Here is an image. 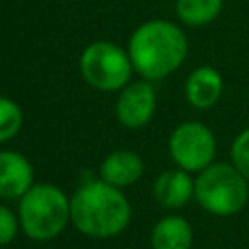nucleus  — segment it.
<instances>
[{"label":"nucleus","instance_id":"9d476101","mask_svg":"<svg viewBox=\"0 0 249 249\" xmlns=\"http://www.w3.org/2000/svg\"><path fill=\"white\" fill-rule=\"evenodd\" d=\"M154 196L163 208H181L195 196V181L185 169H167L154 183Z\"/></svg>","mask_w":249,"mask_h":249},{"label":"nucleus","instance_id":"0eeeda50","mask_svg":"<svg viewBox=\"0 0 249 249\" xmlns=\"http://www.w3.org/2000/svg\"><path fill=\"white\" fill-rule=\"evenodd\" d=\"M156 111V89L150 80H138L126 84L117 99L115 113L123 126L140 128L144 126Z\"/></svg>","mask_w":249,"mask_h":249},{"label":"nucleus","instance_id":"4468645a","mask_svg":"<svg viewBox=\"0 0 249 249\" xmlns=\"http://www.w3.org/2000/svg\"><path fill=\"white\" fill-rule=\"evenodd\" d=\"M23 123V113L19 109V105L10 99L0 95V144L12 140Z\"/></svg>","mask_w":249,"mask_h":249},{"label":"nucleus","instance_id":"423d86ee","mask_svg":"<svg viewBox=\"0 0 249 249\" xmlns=\"http://www.w3.org/2000/svg\"><path fill=\"white\" fill-rule=\"evenodd\" d=\"M216 154V140L212 130L196 121L181 123L169 136V156L177 167L185 171H202Z\"/></svg>","mask_w":249,"mask_h":249},{"label":"nucleus","instance_id":"2eb2a0df","mask_svg":"<svg viewBox=\"0 0 249 249\" xmlns=\"http://www.w3.org/2000/svg\"><path fill=\"white\" fill-rule=\"evenodd\" d=\"M231 161L235 169L249 181V128L235 136L231 144Z\"/></svg>","mask_w":249,"mask_h":249},{"label":"nucleus","instance_id":"dca6fc26","mask_svg":"<svg viewBox=\"0 0 249 249\" xmlns=\"http://www.w3.org/2000/svg\"><path fill=\"white\" fill-rule=\"evenodd\" d=\"M19 228V218L4 204H0V245H8L14 241Z\"/></svg>","mask_w":249,"mask_h":249},{"label":"nucleus","instance_id":"20e7f679","mask_svg":"<svg viewBox=\"0 0 249 249\" xmlns=\"http://www.w3.org/2000/svg\"><path fill=\"white\" fill-rule=\"evenodd\" d=\"M249 196L247 179L228 163H210L195 179L196 202L214 216L237 214Z\"/></svg>","mask_w":249,"mask_h":249},{"label":"nucleus","instance_id":"f03ea898","mask_svg":"<svg viewBox=\"0 0 249 249\" xmlns=\"http://www.w3.org/2000/svg\"><path fill=\"white\" fill-rule=\"evenodd\" d=\"M132 68L150 82L175 72L187 56L185 33L171 21L150 19L140 23L128 39Z\"/></svg>","mask_w":249,"mask_h":249},{"label":"nucleus","instance_id":"f8f14e48","mask_svg":"<svg viewBox=\"0 0 249 249\" xmlns=\"http://www.w3.org/2000/svg\"><path fill=\"white\" fill-rule=\"evenodd\" d=\"M152 249H191L193 230L191 224L181 216H165L156 222L150 233Z\"/></svg>","mask_w":249,"mask_h":249},{"label":"nucleus","instance_id":"39448f33","mask_svg":"<svg viewBox=\"0 0 249 249\" xmlns=\"http://www.w3.org/2000/svg\"><path fill=\"white\" fill-rule=\"evenodd\" d=\"M128 51L111 41H95L88 45L80 56V72L84 80L101 91H121L132 74Z\"/></svg>","mask_w":249,"mask_h":249},{"label":"nucleus","instance_id":"ddd939ff","mask_svg":"<svg viewBox=\"0 0 249 249\" xmlns=\"http://www.w3.org/2000/svg\"><path fill=\"white\" fill-rule=\"evenodd\" d=\"M224 0H177V18L191 27H200L210 23L222 10Z\"/></svg>","mask_w":249,"mask_h":249},{"label":"nucleus","instance_id":"f257e3e1","mask_svg":"<svg viewBox=\"0 0 249 249\" xmlns=\"http://www.w3.org/2000/svg\"><path fill=\"white\" fill-rule=\"evenodd\" d=\"M130 214L128 198L103 179L84 183L70 196V222L88 237L105 239L121 233L128 226Z\"/></svg>","mask_w":249,"mask_h":249},{"label":"nucleus","instance_id":"9b49d317","mask_svg":"<svg viewBox=\"0 0 249 249\" xmlns=\"http://www.w3.org/2000/svg\"><path fill=\"white\" fill-rule=\"evenodd\" d=\"M224 80L212 66H198L193 70L185 84L187 101L196 109H210L222 95Z\"/></svg>","mask_w":249,"mask_h":249},{"label":"nucleus","instance_id":"7ed1b4c3","mask_svg":"<svg viewBox=\"0 0 249 249\" xmlns=\"http://www.w3.org/2000/svg\"><path fill=\"white\" fill-rule=\"evenodd\" d=\"M19 228L35 241L56 237L70 222V198L54 185H33L18 206Z\"/></svg>","mask_w":249,"mask_h":249},{"label":"nucleus","instance_id":"1a4fd4ad","mask_svg":"<svg viewBox=\"0 0 249 249\" xmlns=\"http://www.w3.org/2000/svg\"><path fill=\"white\" fill-rule=\"evenodd\" d=\"M144 171L142 158L132 150H115L99 165V177L113 187L134 185Z\"/></svg>","mask_w":249,"mask_h":249},{"label":"nucleus","instance_id":"6e6552de","mask_svg":"<svg viewBox=\"0 0 249 249\" xmlns=\"http://www.w3.org/2000/svg\"><path fill=\"white\" fill-rule=\"evenodd\" d=\"M33 187L29 160L14 150H0V198L19 200Z\"/></svg>","mask_w":249,"mask_h":249}]
</instances>
